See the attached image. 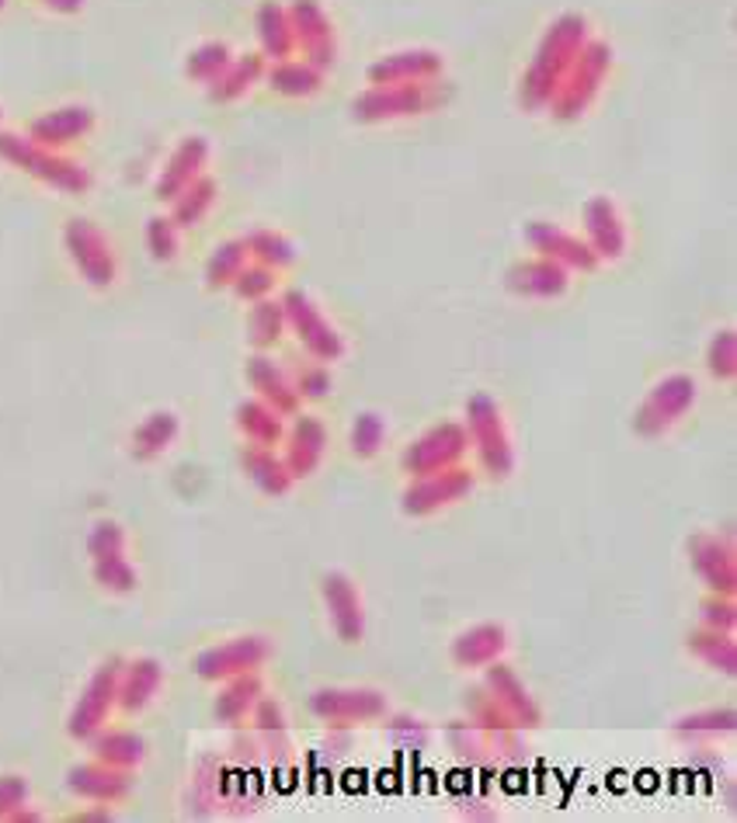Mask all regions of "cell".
Instances as JSON below:
<instances>
[{
  "mask_svg": "<svg viewBox=\"0 0 737 823\" xmlns=\"http://www.w3.org/2000/svg\"><path fill=\"white\" fill-rule=\"evenodd\" d=\"M84 122H87V115H84L81 108H67V111H60V115H52L49 122H43V126H39V132L56 129V132H67V136H73V132H81V129H84Z\"/></svg>",
  "mask_w": 737,
  "mask_h": 823,
  "instance_id": "2",
  "label": "cell"
},
{
  "mask_svg": "<svg viewBox=\"0 0 737 823\" xmlns=\"http://www.w3.org/2000/svg\"><path fill=\"white\" fill-rule=\"evenodd\" d=\"M46 4H52V8H63V11H73L81 4V0H46Z\"/></svg>",
  "mask_w": 737,
  "mask_h": 823,
  "instance_id": "3",
  "label": "cell"
},
{
  "mask_svg": "<svg viewBox=\"0 0 737 823\" xmlns=\"http://www.w3.org/2000/svg\"><path fill=\"white\" fill-rule=\"evenodd\" d=\"M0 8H4V0H0Z\"/></svg>",
  "mask_w": 737,
  "mask_h": 823,
  "instance_id": "4",
  "label": "cell"
},
{
  "mask_svg": "<svg viewBox=\"0 0 737 823\" xmlns=\"http://www.w3.org/2000/svg\"><path fill=\"white\" fill-rule=\"evenodd\" d=\"M328 601L337 608L334 611V619H337V629H342L345 636H352V625H348V616L362 625V611H358V601H355V595H352V587H348V581H342V577H331L328 581Z\"/></svg>",
  "mask_w": 737,
  "mask_h": 823,
  "instance_id": "1",
  "label": "cell"
}]
</instances>
